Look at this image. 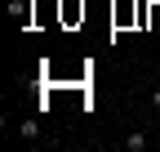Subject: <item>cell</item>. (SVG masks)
I'll list each match as a JSON object with an SVG mask.
<instances>
[{
    "label": "cell",
    "instance_id": "obj_1",
    "mask_svg": "<svg viewBox=\"0 0 160 152\" xmlns=\"http://www.w3.org/2000/svg\"><path fill=\"white\" fill-rule=\"evenodd\" d=\"M80 18H85V5H80V0H62V23L71 27V23H80Z\"/></svg>",
    "mask_w": 160,
    "mask_h": 152
},
{
    "label": "cell",
    "instance_id": "obj_2",
    "mask_svg": "<svg viewBox=\"0 0 160 152\" xmlns=\"http://www.w3.org/2000/svg\"><path fill=\"white\" fill-rule=\"evenodd\" d=\"M147 148V134H142V130H129V134H125V152H142Z\"/></svg>",
    "mask_w": 160,
    "mask_h": 152
},
{
    "label": "cell",
    "instance_id": "obj_3",
    "mask_svg": "<svg viewBox=\"0 0 160 152\" xmlns=\"http://www.w3.org/2000/svg\"><path fill=\"white\" fill-rule=\"evenodd\" d=\"M18 134H22V139H40V121H22Z\"/></svg>",
    "mask_w": 160,
    "mask_h": 152
},
{
    "label": "cell",
    "instance_id": "obj_4",
    "mask_svg": "<svg viewBox=\"0 0 160 152\" xmlns=\"http://www.w3.org/2000/svg\"><path fill=\"white\" fill-rule=\"evenodd\" d=\"M151 107H160V85H156V90H151Z\"/></svg>",
    "mask_w": 160,
    "mask_h": 152
}]
</instances>
